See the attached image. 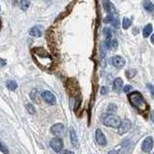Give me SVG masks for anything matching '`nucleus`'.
Segmentation results:
<instances>
[{
    "label": "nucleus",
    "instance_id": "obj_1",
    "mask_svg": "<svg viewBox=\"0 0 154 154\" xmlns=\"http://www.w3.org/2000/svg\"><path fill=\"white\" fill-rule=\"evenodd\" d=\"M129 102L134 108H136L140 113L144 114V112L148 111V105L144 100V96L142 95L141 93L139 92H133L128 95Z\"/></svg>",
    "mask_w": 154,
    "mask_h": 154
},
{
    "label": "nucleus",
    "instance_id": "obj_2",
    "mask_svg": "<svg viewBox=\"0 0 154 154\" xmlns=\"http://www.w3.org/2000/svg\"><path fill=\"white\" fill-rule=\"evenodd\" d=\"M101 122L105 126H109V127L117 128L122 123V120L117 116L114 114H103L100 117Z\"/></svg>",
    "mask_w": 154,
    "mask_h": 154
},
{
    "label": "nucleus",
    "instance_id": "obj_3",
    "mask_svg": "<svg viewBox=\"0 0 154 154\" xmlns=\"http://www.w3.org/2000/svg\"><path fill=\"white\" fill-rule=\"evenodd\" d=\"M50 146L55 152H60L62 150L63 146H64V142L58 136V137L54 138L50 141Z\"/></svg>",
    "mask_w": 154,
    "mask_h": 154
},
{
    "label": "nucleus",
    "instance_id": "obj_4",
    "mask_svg": "<svg viewBox=\"0 0 154 154\" xmlns=\"http://www.w3.org/2000/svg\"><path fill=\"white\" fill-rule=\"evenodd\" d=\"M130 128H131V122L129 119H124L122 120L120 125L117 127V133L119 135H123L130 130Z\"/></svg>",
    "mask_w": 154,
    "mask_h": 154
},
{
    "label": "nucleus",
    "instance_id": "obj_5",
    "mask_svg": "<svg viewBox=\"0 0 154 154\" xmlns=\"http://www.w3.org/2000/svg\"><path fill=\"white\" fill-rule=\"evenodd\" d=\"M41 97H43L44 100L48 104H50V105L56 104V97L54 96L52 93L48 92V90H44V92L41 93Z\"/></svg>",
    "mask_w": 154,
    "mask_h": 154
},
{
    "label": "nucleus",
    "instance_id": "obj_6",
    "mask_svg": "<svg viewBox=\"0 0 154 154\" xmlns=\"http://www.w3.org/2000/svg\"><path fill=\"white\" fill-rule=\"evenodd\" d=\"M95 139H96V142H97V144L99 146H105L107 144V140H106V137H105L104 133L102 132L101 129H96L95 131Z\"/></svg>",
    "mask_w": 154,
    "mask_h": 154
},
{
    "label": "nucleus",
    "instance_id": "obj_7",
    "mask_svg": "<svg viewBox=\"0 0 154 154\" xmlns=\"http://www.w3.org/2000/svg\"><path fill=\"white\" fill-rule=\"evenodd\" d=\"M111 63H112V65L117 68H122L123 66H125V60L123 59L122 56H117V55L112 57Z\"/></svg>",
    "mask_w": 154,
    "mask_h": 154
},
{
    "label": "nucleus",
    "instance_id": "obj_8",
    "mask_svg": "<svg viewBox=\"0 0 154 154\" xmlns=\"http://www.w3.org/2000/svg\"><path fill=\"white\" fill-rule=\"evenodd\" d=\"M153 147V139L151 137H147L144 140L142 144V149L144 152H150Z\"/></svg>",
    "mask_w": 154,
    "mask_h": 154
},
{
    "label": "nucleus",
    "instance_id": "obj_9",
    "mask_svg": "<svg viewBox=\"0 0 154 154\" xmlns=\"http://www.w3.org/2000/svg\"><path fill=\"white\" fill-rule=\"evenodd\" d=\"M102 5H103V7H104V10L106 11L108 14H113V15L117 14L116 8H115L114 4L110 0H102Z\"/></svg>",
    "mask_w": 154,
    "mask_h": 154
},
{
    "label": "nucleus",
    "instance_id": "obj_10",
    "mask_svg": "<svg viewBox=\"0 0 154 154\" xmlns=\"http://www.w3.org/2000/svg\"><path fill=\"white\" fill-rule=\"evenodd\" d=\"M64 130H65V127H64V124H63V123H56V124H54L50 129L51 133L55 136L63 135L64 134Z\"/></svg>",
    "mask_w": 154,
    "mask_h": 154
},
{
    "label": "nucleus",
    "instance_id": "obj_11",
    "mask_svg": "<svg viewBox=\"0 0 154 154\" xmlns=\"http://www.w3.org/2000/svg\"><path fill=\"white\" fill-rule=\"evenodd\" d=\"M105 46H106L107 49H109V50L117 49V41L116 40V39H113V38L106 39V41H105Z\"/></svg>",
    "mask_w": 154,
    "mask_h": 154
},
{
    "label": "nucleus",
    "instance_id": "obj_12",
    "mask_svg": "<svg viewBox=\"0 0 154 154\" xmlns=\"http://www.w3.org/2000/svg\"><path fill=\"white\" fill-rule=\"evenodd\" d=\"M29 35L36 38L41 37V35H43V29H41V26H35L29 30Z\"/></svg>",
    "mask_w": 154,
    "mask_h": 154
},
{
    "label": "nucleus",
    "instance_id": "obj_13",
    "mask_svg": "<svg viewBox=\"0 0 154 154\" xmlns=\"http://www.w3.org/2000/svg\"><path fill=\"white\" fill-rule=\"evenodd\" d=\"M122 86H123V81L122 78H116V79L114 80L113 90H115V92L119 93L122 89Z\"/></svg>",
    "mask_w": 154,
    "mask_h": 154
},
{
    "label": "nucleus",
    "instance_id": "obj_14",
    "mask_svg": "<svg viewBox=\"0 0 154 154\" xmlns=\"http://www.w3.org/2000/svg\"><path fill=\"white\" fill-rule=\"evenodd\" d=\"M69 133H70V142H71L72 146H73L74 147H77L78 146V139H77V135H76V133H75L74 129L70 128Z\"/></svg>",
    "mask_w": 154,
    "mask_h": 154
},
{
    "label": "nucleus",
    "instance_id": "obj_15",
    "mask_svg": "<svg viewBox=\"0 0 154 154\" xmlns=\"http://www.w3.org/2000/svg\"><path fill=\"white\" fill-rule=\"evenodd\" d=\"M143 6H144V10L149 12V13H151V12L154 11V4L150 0H144L143 3Z\"/></svg>",
    "mask_w": 154,
    "mask_h": 154
},
{
    "label": "nucleus",
    "instance_id": "obj_16",
    "mask_svg": "<svg viewBox=\"0 0 154 154\" xmlns=\"http://www.w3.org/2000/svg\"><path fill=\"white\" fill-rule=\"evenodd\" d=\"M151 32H152V25L151 24H147V25L144 27V30H143L144 38H147L150 34H151Z\"/></svg>",
    "mask_w": 154,
    "mask_h": 154
},
{
    "label": "nucleus",
    "instance_id": "obj_17",
    "mask_svg": "<svg viewBox=\"0 0 154 154\" xmlns=\"http://www.w3.org/2000/svg\"><path fill=\"white\" fill-rule=\"evenodd\" d=\"M6 86H7V88L10 90H16L17 89V83L16 81H13V80L8 81V82L6 83Z\"/></svg>",
    "mask_w": 154,
    "mask_h": 154
},
{
    "label": "nucleus",
    "instance_id": "obj_18",
    "mask_svg": "<svg viewBox=\"0 0 154 154\" xmlns=\"http://www.w3.org/2000/svg\"><path fill=\"white\" fill-rule=\"evenodd\" d=\"M30 96H31V98L35 102H37V103L40 102V96H39V93H37V90H32L31 93H30Z\"/></svg>",
    "mask_w": 154,
    "mask_h": 154
},
{
    "label": "nucleus",
    "instance_id": "obj_19",
    "mask_svg": "<svg viewBox=\"0 0 154 154\" xmlns=\"http://www.w3.org/2000/svg\"><path fill=\"white\" fill-rule=\"evenodd\" d=\"M30 6V0H20V7L21 10L26 11Z\"/></svg>",
    "mask_w": 154,
    "mask_h": 154
},
{
    "label": "nucleus",
    "instance_id": "obj_20",
    "mask_svg": "<svg viewBox=\"0 0 154 154\" xmlns=\"http://www.w3.org/2000/svg\"><path fill=\"white\" fill-rule=\"evenodd\" d=\"M130 26H131V20L129 19H127V17H123V19H122V27H123V29L127 30Z\"/></svg>",
    "mask_w": 154,
    "mask_h": 154
},
{
    "label": "nucleus",
    "instance_id": "obj_21",
    "mask_svg": "<svg viewBox=\"0 0 154 154\" xmlns=\"http://www.w3.org/2000/svg\"><path fill=\"white\" fill-rule=\"evenodd\" d=\"M125 74L128 79H131V78H133L137 74V70H136V69H128V70L125 72Z\"/></svg>",
    "mask_w": 154,
    "mask_h": 154
},
{
    "label": "nucleus",
    "instance_id": "obj_22",
    "mask_svg": "<svg viewBox=\"0 0 154 154\" xmlns=\"http://www.w3.org/2000/svg\"><path fill=\"white\" fill-rule=\"evenodd\" d=\"M104 35L106 39H109V38H113V31L110 29V28H104Z\"/></svg>",
    "mask_w": 154,
    "mask_h": 154
},
{
    "label": "nucleus",
    "instance_id": "obj_23",
    "mask_svg": "<svg viewBox=\"0 0 154 154\" xmlns=\"http://www.w3.org/2000/svg\"><path fill=\"white\" fill-rule=\"evenodd\" d=\"M26 109H27V111H28L29 114H31V115H35V114H36L35 107L33 106L32 104H27V105H26Z\"/></svg>",
    "mask_w": 154,
    "mask_h": 154
},
{
    "label": "nucleus",
    "instance_id": "obj_24",
    "mask_svg": "<svg viewBox=\"0 0 154 154\" xmlns=\"http://www.w3.org/2000/svg\"><path fill=\"white\" fill-rule=\"evenodd\" d=\"M0 146H0V151H1L2 153H4V154H8L9 153V150L5 147L4 144L1 143V144H0Z\"/></svg>",
    "mask_w": 154,
    "mask_h": 154
},
{
    "label": "nucleus",
    "instance_id": "obj_25",
    "mask_svg": "<svg viewBox=\"0 0 154 154\" xmlns=\"http://www.w3.org/2000/svg\"><path fill=\"white\" fill-rule=\"evenodd\" d=\"M108 111H110V112H116L117 111V105L109 104V106H108Z\"/></svg>",
    "mask_w": 154,
    "mask_h": 154
},
{
    "label": "nucleus",
    "instance_id": "obj_26",
    "mask_svg": "<svg viewBox=\"0 0 154 154\" xmlns=\"http://www.w3.org/2000/svg\"><path fill=\"white\" fill-rule=\"evenodd\" d=\"M146 87L149 89L150 90V93H151V95H152V97H154V87L151 85V84H146Z\"/></svg>",
    "mask_w": 154,
    "mask_h": 154
},
{
    "label": "nucleus",
    "instance_id": "obj_27",
    "mask_svg": "<svg viewBox=\"0 0 154 154\" xmlns=\"http://www.w3.org/2000/svg\"><path fill=\"white\" fill-rule=\"evenodd\" d=\"M108 92H109V89H108L107 87H102L101 90H100L101 95H106Z\"/></svg>",
    "mask_w": 154,
    "mask_h": 154
},
{
    "label": "nucleus",
    "instance_id": "obj_28",
    "mask_svg": "<svg viewBox=\"0 0 154 154\" xmlns=\"http://www.w3.org/2000/svg\"><path fill=\"white\" fill-rule=\"evenodd\" d=\"M132 90L131 85H125L124 87H123V92L124 93H128L129 90Z\"/></svg>",
    "mask_w": 154,
    "mask_h": 154
},
{
    "label": "nucleus",
    "instance_id": "obj_29",
    "mask_svg": "<svg viewBox=\"0 0 154 154\" xmlns=\"http://www.w3.org/2000/svg\"><path fill=\"white\" fill-rule=\"evenodd\" d=\"M5 65H6V61L4 59H1V68H3Z\"/></svg>",
    "mask_w": 154,
    "mask_h": 154
},
{
    "label": "nucleus",
    "instance_id": "obj_30",
    "mask_svg": "<svg viewBox=\"0 0 154 154\" xmlns=\"http://www.w3.org/2000/svg\"><path fill=\"white\" fill-rule=\"evenodd\" d=\"M151 119H152V122L154 123V111L152 112V114H151Z\"/></svg>",
    "mask_w": 154,
    "mask_h": 154
},
{
    "label": "nucleus",
    "instance_id": "obj_31",
    "mask_svg": "<svg viewBox=\"0 0 154 154\" xmlns=\"http://www.w3.org/2000/svg\"><path fill=\"white\" fill-rule=\"evenodd\" d=\"M150 40H151V43H152V44H154V34H153V35L151 36V39H150Z\"/></svg>",
    "mask_w": 154,
    "mask_h": 154
},
{
    "label": "nucleus",
    "instance_id": "obj_32",
    "mask_svg": "<svg viewBox=\"0 0 154 154\" xmlns=\"http://www.w3.org/2000/svg\"><path fill=\"white\" fill-rule=\"evenodd\" d=\"M65 153H73L72 151H69V150H66V151H64Z\"/></svg>",
    "mask_w": 154,
    "mask_h": 154
}]
</instances>
